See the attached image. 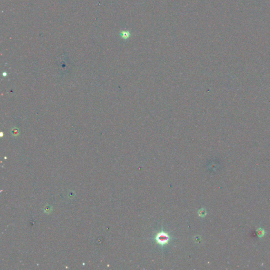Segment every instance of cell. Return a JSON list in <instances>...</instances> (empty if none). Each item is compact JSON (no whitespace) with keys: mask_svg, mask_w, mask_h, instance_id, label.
Returning a JSON list of instances; mask_svg holds the SVG:
<instances>
[{"mask_svg":"<svg viewBox=\"0 0 270 270\" xmlns=\"http://www.w3.org/2000/svg\"><path fill=\"white\" fill-rule=\"evenodd\" d=\"M256 234L259 238L263 237L265 234V230L262 228H259L256 230Z\"/></svg>","mask_w":270,"mask_h":270,"instance_id":"obj_2","label":"cell"},{"mask_svg":"<svg viewBox=\"0 0 270 270\" xmlns=\"http://www.w3.org/2000/svg\"><path fill=\"white\" fill-rule=\"evenodd\" d=\"M170 237L166 233L164 232L158 233L156 236V240L159 244L161 245L166 244L169 241Z\"/></svg>","mask_w":270,"mask_h":270,"instance_id":"obj_1","label":"cell"}]
</instances>
